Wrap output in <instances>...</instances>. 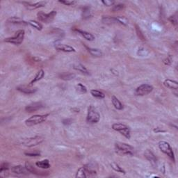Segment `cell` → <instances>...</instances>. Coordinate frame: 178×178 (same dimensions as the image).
<instances>
[{
  "instance_id": "cell-20",
  "label": "cell",
  "mask_w": 178,
  "mask_h": 178,
  "mask_svg": "<svg viewBox=\"0 0 178 178\" xmlns=\"http://www.w3.org/2000/svg\"><path fill=\"white\" fill-rule=\"evenodd\" d=\"M8 22L9 23L15 24V25H29L28 22L25 21V20H22L21 18H18V17H11V18H8Z\"/></svg>"
},
{
  "instance_id": "cell-9",
  "label": "cell",
  "mask_w": 178,
  "mask_h": 178,
  "mask_svg": "<svg viewBox=\"0 0 178 178\" xmlns=\"http://www.w3.org/2000/svg\"><path fill=\"white\" fill-rule=\"evenodd\" d=\"M153 91V86L148 84H144L136 88L135 91V94L139 96L148 95Z\"/></svg>"
},
{
  "instance_id": "cell-22",
  "label": "cell",
  "mask_w": 178,
  "mask_h": 178,
  "mask_svg": "<svg viewBox=\"0 0 178 178\" xmlns=\"http://www.w3.org/2000/svg\"><path fill=\"white\" fill-rule=\"evenodd\" d=\"M73 68H74L75 70H76L80 71V72L83 73V74H85L87 75H90L89 71L88 70V69L86 68L85 66L82 65V64H80V63L75 64V65H73Z\"/></svg>"
},
{
  "instance_id": "cell-23",
  "label": "cell",
  "mask_w": 178,
  "mask_h": 178,
  "mask_svg": "<svg viewBox=\"0 0 178 178\" xmlns=\"http://www.w3.org/2000/svg\"><path fill=\"white\" fill-rule=\"evenodd\" d=\"M36 166L40 168H43V169H47L50 167V164L48 159H44V160L37 161L36 163Z\"/></svg>"
},
{
  "instance_id": "cell-15",
  "label": "cell",
  "mask_w": 178,
  "mask_h": 178,
  "mask_svg": "<svg viewBox=\"0 0 178 178\" xmlns=\"http://www.w3.org/2000/svg\"><path fill=\"white\" fill-rule=\"evenodd\" d=\"M16 89H17L18 91H20V92L25 93V94H28V95L34 93L35 92H36V91H37V89H36V88H32V87H30V86H18V87L16 88Z\"/></svg>"
},
{
  "instance_id": "cell-7",
  "label": "cell",
  "mask_w": 178,
  "mask_h": 178,
  "mask_svg": "<svg viewBox=\"0 0 178 178\" xmlns=\"http://www.w3.org/2000/svg\"><path fill=\"white\" fill-rule=\"evenodd\" d=\"M112 129L115 131L118 132L121 134L123 135L127 139H129L131 138V134H130V129L127 125L123 123H114L112 125Z\"/></svg>"
},
{
  "instance_id": "cell-30",
  "label": "cell",
  "mask_w": 178,
  "mask_h": 178,
  "mask_svg": "<svg viewBox=\"0 0 178 178\" xmlns=\"http://www.w3.org/2000/svg\"><path fill=\"white\" fill-rule=\"evenodd\" d=\"M91 15H92V14H91V8L89 6L84 7V8H83V11H82V16H83L84 19H87V18H89Z\"/></svg>"
},
{
  "instance_id": "cell-43",
  "label": "cell",
  "mask_w": 178,
  "mask_h": 178,
  "mask_svg": "<svg viewBox=\"0 0 178 178\" xmlns=\"http://www.w3.org/2000/svg\"><path fill=\"white\" fill-rule=\"evenodd\" d=\"M154 132H155V133H160V132H166V130L162 129L160 127H156L154 129Z\"/></svg>"
},
{
  "instance_id": "cell-3",
  "label": "cell",
  "mask_w": 178,
  "mask_h": 178,
  "mask_svg": "<svg viewBox=\"0 0 178 178\" xmlns=\"http://www.w3.org/2000/svg\"><path fill=\"white\" fill-rule=\"evenodd\" d=\"M25 31L23 30V29H20V30H18L12 37L5 38L4 42L8 43H11L15 45H19L23 42L24 38H25Z\"/></svg>"
},
{
  "instance_id": "cell-10",
  "label": "cell",
  "mask_w": 178,
  "mask_h": 178,
  "mask_svg": "<svg viewBox=\"0 0 178 178\" xmlns=\"http://www.w3.org/2000/svg\"><path fill=\"white\" fill-rule=\"evenodd\" d=\"M56 15V11H52L49 13H45L43 12H39L38 13L37 16L38 19L40 21L43 22L45 23H49L54 19V17Z\"/></svg>"
},
{
  "instance_id": "cell-25",
  "label": "cell",
  "mask_w": 178,
  "mask_h": 178,
  "mask_svg": "<svg viewBox=\"0 0 178 178\" xmlns=\"http://www.w3.org/2000/svg\"><path fill=\"white\" fill-rule=\"evenodd\" d=\"M102 23L106 25H111V24H118L116 17H109V16H104L102 20Z\"/></svg>"
},
{
  "instance_id": "cell-6",
  "label": "cell",
  "mask_w": 178,
  "mask_h": 178,
  "mask_svg": "<svg viewBox=\"0 0 178 178\" xmlns=\"http://www.w3.org/2000/svg\"><path fill=\"white\" fill-rule=\"evenodd\" d=\"M159 148L162 152H164V154H166L167 156L170 157L172 161H175V155H174L173 150L172 148L170 146V145L168 144V142L164 141H159L158 144Z\"/></svg>"
},
{
  "instance_id": "cell-37",
  "label": "cell",
  "mask_w": 178,
  "mask_h": 178,
  "mask_svg": "<svg viewBox=\"0 0 178 178\" xmlns=\"http://www.w3.org/2000/svg\"><path fill=\"white\" fill-rule=\"evenodd\" d=\"M9 168V164L7 162H4L1 164L0 167V172H3L4 171H6Z\"/></svg>"
},
{
  "instance_id": "cell-4",
  "label": "cell",
  "mask_w": 178,
  "mask_h": 178,
  "mask_svg": "<svg viewBox=\"0 0 178 178\" xmlns=\"http://www.w3.org/2000/svg\"><path fill=\"white\" fill-rule=\"evenodd\" d=\"M49 116V114L45 115H34L32 117L29 118L25 120V124L27 126L32 127L36 125L40 124L42 122H45L47 120V117Z\"/></svg>"
},
{
  "instance_id": "cell-24",
  "label": "cell",
  "mask_w": 178,
  "mask_h": 178,
  "mask_svg": "<svg viewBox=\"0 0 178 178\" xmlns=\"http://www.w3.org/2000/svg\"><path fill=\"white\" fill-rule=\"evenodd\" d=\"M111 102H112L113 105L114 106V107L117 110H122L123 109V105L120 102V100H118L116 97L113 95L112 98H111Z\"/></svg>"
},
{
  "instance_id": "cell-16",
  "label": "cell",
  "mask_w": 178,
  "mask_h": 178,
  "mask_svg": "<svg viewBox=\"0 0 178 178\" xmlns=\"http://www.w3.org/2000/svg\"><path fill=\"white\" fill-rule=\"evenodd\" d=\"M144 157L152 164H155L157 161V159L155 155V154L151 150H146L144 152Z\"/></svg>"
},
{
  "instance_id": "cell-28",
  "label": "cell",
  "mask_w": 178,
  "mask_h": 178,
  "mask_svg": "<svg viewBox=\"0 0 178 178\" xmlns=\"http://www.w3.org/2000/svg\"><path fill=\"white\" fill-rule=\"evenodd\" d=\"M91 94L92 95L93 97L98 99H104L105 98V95H104L102 92H101V91H98V90H95V89L91 90Z\"/></svg>"
},
{
  "instance_id": "cell-19",
  "label": "cell",
  "mask_w": 178,
  "mask_h": 178,
  "mask_svg": "<svg viewBox=\"0 0 178 178\" xmlns=\"http://www.w3.org/2000/svg\"><path fill=\"white\" fill-rule=\"evenodd\" d=\"M25 167H26L27 169L28 170V171L29 172H31V173L35 174V175H46L45 172L38 171V170H36V168H34V166H33L32 165H31L28 162H27L26 164H25Z\"/></svg>"
},
{
  "instance_id": "cell-14",
  "label": "cell",
  "mask_w": 178,
  "mask_h": 178,
  "mask_svg": "<svg viewBox=\"0 0 178 178\" xmlns=\"http://www.w3.org/2000/svg\"><path fill=\"white\" fill-rule=\"evenodd\" d=\"M43 107V104L41 102H34V103H32L29 104L28 106H27L26 108H25V110H26L27 112L32 113L38 111V110L40 109Z\"/></svg>"
},
{
  "instance_id": "cell-39",
  "label": "cell",
  "mask_w": 178,
  "mask_h": 178,
  "mask_svg": "<svg viewBox=\"0 0 178 178\" xmlns=\"http://www.w3.org/2000/svg\"><path fill=\"white\" fill-rule=\"evenodd\" d=\"M172 62V57L170 56V55H169L168 57L165 58V59H164V63L165 64V65H171Z\"/></svg>"
},
{
  "instance_id": "cell-41",
  "label": "cell",
  "mask_w": 178,
  "mask_h": 178,
  "mask_svg": "<svg viewBox=\"0 0 178 178\" xmlns=\"http://www.w3.org/2000/svg\"><path fill=\"white\" fill-rule=\"evenodd\" d=\"M136 32H137V34H138L139 37L142 40H144L145 39H144V35H143V34H142V33H141V30H140V29H139V27H136Z\"/></svg>"
},
{
  "instance_id": "cell-36",
  "label": "cell",
  "mask_w": 178,
  "mask_h": 178,
  "mask_svg": "<svg viewBox=\"0 0 178 178\" xmlns=\"http://www.w3.org/2000/svg\"><path fill=\"white\" fill-rule=\"evenodd\" d=\"M169 20H170V23L172 24V25H175V26H177V13L173 15L170 16V17L169 18Z\"/></svg>"
},
{
  "instance_id": "cell-38",
  "label": "cell",
  "mask_w": 178,
  "mask_h": 178,
  "mask_svg": "<svg viewBox=\"0 0 178 178\" xmlns=\"http://www.w3.org/2000/svg\"><path fill=\"white\" fill-rule=\"evenodd\" d=\"M25 155L29 156V157H39L40 155V153L39 152H25Z\"/></svg>"
},
{
  "instance_id": "cell-5",
  "label": "cell",
  "mask_w": 178,
  "mask_h": 178,
  "mask_svg": "<svg viewBox=\"0 0 178 178\" xmlns=\"http://www.w3.org/2000/svg\"><path fill=\"white\" fill-rule=\"evenodd\" d=\"M100 120V115L97 109L93 106H90L88 109L86 120L90 123H97Z\"/></svg>"
},
{
  "instance_id": "cell-11",
  "label": "cell",
  "mask_w": 178,
  "mask_h": 178,
  "mask_svg": "<svg viewBox=\"0 0 178 178\" xmlns=\"http://www.w3.org/2000/svg\"><path fill=\"white\" fill-rule=\"evenodd\" d=\"M11 171L15 174H17V175H27L29 173L28 170L27 169V168L25 166H23L21 165H18V166H15L11 167Z\"/></svg>"
},
{
  "instance_id": "cell-2",
  "label": "cell",
  "mask_w": 178,
  "mask_h": 178,
  "mask_svg": "<svg viewBox=\"0 0 178 178\" xmlns=\"http://www.w3.org/2000/svg\"><path fill=\"white\" fill-rule=\"evenodd\" d=\"M44 141L43 137L40 136H36L34 137L22 139L18 141V144L21 146L27 147V148H32V147L38 146Z\"/></svg>"
},
{
  "instance_id": "cell-12",
  "label": "cell",
  "mask_w": 178,
  "mask_h": 178,
  "mask_svg": "<svg viewBox=\"0 0 178 178\" xmlns=\"http://www.w3.org/2000/svg\"><path fill=\"white\" fill-rule=\"evenodd\" d=\"M55 48L58 51H61L63 52H75V49L72 46H70L68 45H65V44L61 43H56L54 45Z\"/></svg>"
},
{
  "instance_id": "cell-17",
  "label": "cell",
  "mask_w": 178,
  "mask_h": 178,
  "mask_svg": "<svg viewBox=\"0 0 178 178\" xmlns=\"http://www.w3.org/2000/svg\"><path fill=\"white\" fill-rule=\"evenodd\" d=\"M164 85L166 88H168V89L172 90H175V91H177L178 89V82L177 81L171 80H169V79H167V80L164 81Z\"/></svg>"
},
{
  "instance_id": "cell-33",
  "label": "cell",
  "mask_w": 178,
  "mask_h": 178,
  "mask_svg": "<svg viewBox=\"0 0 178 178\" xmlns=\"http://www.w3.org/2000/svg\"><path fill=\"white\" fill-rule=\"evenodd\" d=\"M116 19H117V20H118V24H120V25H125V26L127 25L128 20H127V19L126 18L121 17V16H118V17H116Z\"/></svg>"
},
{
  "instance_id": "cell-35",
  "label": "cell",
  "mask_w": 178,
  "mask_h": 178,
  "mask_svg": "<svg viewBox=\"0 0 178 178\" xmlns=\"http://www.w3.org/2000/svg\"><path fill=\"white\" fill-rule=\"evenodd\" d=\"M58 2L61 4H63L67 5V6H72L76 4L75 1H70V0H59Z\"/></svg>"
},
{
  "instance_id": "cell-42",
  "label": "cell",
  "mask_w": 178,
  "mask_h": 178,
  "mask_svg": "<svg viewBox=\"0 0 178 178\" xmlns=\"http://www.w3.org/2000/svg\"><path fill=\"white\" fill-rule=\"evenodd\" d=\"M72 122V121L71 119L67 118V119H64L63 120V124L65 125H70Z\"/></svg>"
},
{
  "instance_id": "cell-32",
  "label": "cell",
  "mask_w": 178,
  "mask_h": 178,
  "mask_svg": "<svg viewBox=\"0 0 178 178\" xmlns=\"http://www.w3.org/2000/svg\"><path fill=\"white\" fill-rule=\"evenodd\" d=\"M76 89L78 92L81 93H86L87 92V89H86V86L81 83L78 84L76 86Z\"/></svg>"
},
{
  "instance_id": "cell-13",
  "label": "cell",
  "mask_w": 178,
  "mask_h": 178,
  "mask_svg": "<svg viewBox=\"0 0 178 178\" xmlns=\"http://www.w3.org/2000/svg\"><path fill=\"white\" fill-rule=\"evenodd\" d=\"M23 4H25L26 8L29 11L36 10V9L41 8V7L45 6L46 5V1H40V2L36 3H29V2H23Z\"/></svg>"
},
{
  "instance_id": "cell-18",
  "label": "cell",
  "mask_w": 178,
  "mask_h": 178,
  "mask_svg": "<svg viewBox=\"0 0 178 178\" xmlns=\"http://www.w3.org/2000/svg\"><path fill=\"white\" fill-rule=\"evenodd\" d=\"M76 32H77L81 36H83L86 40H89V41H93V40H95V36L93 34H91V33L86 32V31L81 30V29H76Z\"/></svg>"
},
{
  "instance_id": "cell-31",
  "label": "cell",
  "mask_w": 178,
  "mask_h": 178,
  "mask_svg": "<svg viewBox=\"0 0 178 178\" xmlns=\"http://www.w3.org/2000/svg\"><path fill=\"white\" fill-rule=\"evenodd\" d=\"M111 167L112 169H113L115 170V171L118 172H120V173H123V174H125V171L122 169L121 167L119 166V165L118 164H116V163H111Z\"/></svg>"
},
{
  "instance_id": "cell-34",
  "label": "cell",
  "mask_w": 178,
  "mask_h": 178,
  "mask_svg": "<svg viewBox=\"0 0 178 178\" xmlns=\"http://www.w3.org/2000/svg\"><path fill=\"white\" fill-rule=\"evenodd\" d=\"M124 8H125L124 4H118L114 5L111 10H112L113 12H117V11H120L122 10Z\"/></svg>"
},
{
  "instance_id": "cell-29",
  "label": "cell",
  "mask_w": 178,
  "mask_h": 178,
  "mask_svg": "<svg viewBox=\"0 0 178 178\" xmlns=\"http://www.w3.org/2000/svg\"><path fill=\"white\" fill-rule=\"evenodd\" d=\"M29 25H30L31 26L34 27L36 29H37L38 31H41L43 29V26L40 23L36 21V20H29L28 22Z\"/></svg>"
},
{
  "instance_id": "cell-40",
  "label": "cell",
  "mask_w": 178,
  "mask_h": 178,
  "mask_svg": "<svg viewBox=\"0 0 178 178\" xmlns=\"http://www.w3.org/2000/svg\"><path fill=\"white\" fill-rule=\"evenodd\" d=\"M102 3L103 4L104 6H113V5L115 4V1H109V0H106V1H102Z\"/></svg>"
},
{
  "instance_id": "cell-8",
  "label": "cell",
  "mask_w": 178,
  "mask_h": 178,
  "mask_svg": "<svg viewBox=\"0 0 178 178\" xmlns=\"http://www.w3.org/2000/svg\"><path fill=\"white\" fill-rule=\"evenodd\" d=\"M96 171L89 169L87 166H84L77 170L76 175H75V177L86 178L89 177H94V176H96Z\"/></svg>"
},
{
  "instance_id": "cell-27",
  "label": "cell",
  "mask_w": 178,
  "mask_h": 178,
  "mask_svg": "<svg viewBox=\"0 0 178 178\" xmlns=\"http://www.w3.org/2000/svg\"><path fill=\"white\" fill-rule=\"evenodd\" d=\"M75 77H76L75 74H74V73H70V72H64L59 75L60 79H61V80H65V81L72 80L74 78H75Z\"/></svg>"
},
{
  "instance_id": "cell-26",
  "label": "cell",
  "mask_w": 178,
  "mask_h": 178,
  "mask_svg": "<svg viewBox=\"0 0 178 178\" xmlns=\"http://www.w3.org/2000/svg\"><path fill=\"white\" fill-rule=\"evenodd\" d=\"M89 51V52L93 56H96V57H100V56H102L103 55V53L101 50H100L99 49L96 48H91V47H86Z\"/></svg>"
},
{
  "instance_id": "cell-21",
  "label": "cell",
  "mask_w": 178,
  "mask_h": 178,
  "mask_svg": "<svg viewBox=\"0 0 178 178\" xmlns=\"http://www.w3.org/2000/svg\"><path fill=\"white\" fill-rule=\"evenodd\" d=\"M45 76V71L43 70H40L38 72L36 73V75H35L34 78L33 79V80L32 82H30V84H29V86H32L33 85V84H34L35 82H38V81H39L41 80L42 78H43V77Z\"/></svg>"
},
{
  "instance_id": "cell-1",
  "label": "cell",
  "mask_w": 178,
  "mask_h": 178,
  "mask_svg": "<svg viewBox=\"0 0 178 178\" xmlns=\"http://www.w3.org/2000/svg\"><path fill=\"white\" fill-rule=\"evenodd\" d=\"M115 150L119 155H133L134 153V149L130 145L125 143L117 142L115 144Z\"/></svg>"
}]
</instances>
